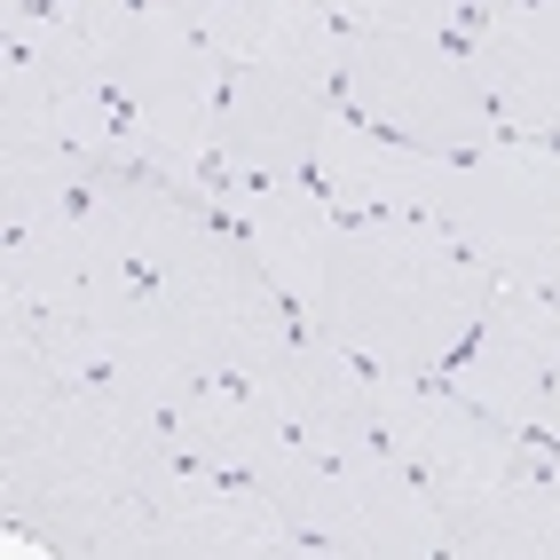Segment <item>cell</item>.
Returning <instances> with one entry per match:
<instances>
[{
    "label": "cell",
    "mask_w": 560,
    "mask_h": 560,
    "mask_svg": "<svg viewBox=\"0 0 560 560\" xmlns=\"http://www.w3.org/2000/svg\"><path fill=\"white\" fill-rule=\"evenodd\" d=\"M166 427H174V451L206 466V474H260V458H277L292 427H284V410L269 402V387L260 380H206L190 387L174 410H166Z\"/></svg>",
    "instance_id": "cell-16"
},
{
    "label": "cell",
    "mask_w": 560,
    "mask_h": 560,
    "mask_svg": "<svg viewBox=\"0 0 560 560\" xmlns=\"http://www.w3.org/2000/svg\"><path fill=\"white\" fill-rule=\"evenodd\" d=\"M324 190L340 206H371V213H442V190H451V159L442 151H419L402 135H363V127H331L324 135Z\"/></svg>",
    "instance_id": "cell-15"
},
{
    "label": "cell",
    "mask_w": 560,
    "mask_h": 560,
    "mask_svg": "<svg viewBox=\"0 0 560 560\" xmlns=\"http://www.w3.org/2000/svg\"><path fill=\"white\" fill-rule=\"evenodd\" d=\"M371 419H380V442L410 466L427 474L434 490L442 481H490L505 466L529 458V442H521V427L490 419L481 402H466L458 387L434 395L419 387L410 371H387V380H371Z\"/></svg>",
    "instance_id": "cell-8"
},
{
    "label": "cell",
    "mask_w": 560,
    "mask_h": 560,
    "mask_svg": "<svg viewBox=\"0 0 560 560\" xmlns=\"http://www.w3.org/2000/svg\"><path fill=\"white\" fill-rule=\"evenodd\" d=\"M269 402L284 410L292 442H308L316 458H355V451H380V419H371V380H363V355L340 348L331 331H292L277 348V363L260 371Z\"/></svg>",
    "instance_id": "cell-10"
},
{
    "label": "cell",
    "mask_w": 560,
    "mask_h": 560,
    "mask_svg": "<svg viewBox=\"0 0 560 560\" xmlns=\"http://www.w3.org/2000/svg\"><path fill=\"white\" fill-rule=\"evenodd\" d=\"M80 16L103 63V88L127 110L110 166H151L174 190L206 198L213 182L198 166L221 142V95H230L206 32L182 16V0H80Z\"/></svg>",
    "instance_id": "cell-3"
},
{
    "label": "cell",
    "mask_w": 560,
    "mask_h": 560,
    "mask_svg": "<svg viewBox=\"0 0 560 560\" xmlns=\"http://www.w3.org/2000/svg\"><path fill=\"white\" fill-rule=\"evenodd\" d=\"M474 80L513 127H560V0H505L474 32Z\"/></svg>",
    "instance_id": "cell-13"
},
{
    "label": "cell",
    "mask_w": 560,
    "mask_h": 560,
    "mask_svg": "<svg viewBox=\"0 0 560 560\" xmlns=\"http://www.w3.org/2000/svg\"><path fill=\"white\" fill-rule=\"evenodd\" d=\"M182 16L230 63L292 71V80H308V88L340 80V40L348 32H331V16L316 0H182Z\"/></svg>",
    "instance_id": "cell-14"
},
{
    "label": "cell",
    "mask_w": 560,
    "mask_h": 560,
    "mask_svg": "<svg viewBox=\"0 0 560 560\" xmlns=\"http://www.w3.org/2000/svg\"><path fill=\"white\" fill-rule=\"evenodd\" d=\"M340 95L371 127L419 142V151H442V159H474L498 135V103L481 95L474 63L427 40V32H348Z\"/></svg>",
    "instance_id": "cell-5"
},
{
    "label": "cell",
    "mask_w": 560,
    "mask_h": 560,
    "mask_svg": "<svg viewBox=\"0 0 560 560\" xmlns=\"http://www.w3.org/2000/svg\"><path fill=\"white\" fill-rule=\"evenodd\" d=\"M340 127V110L324 103V88L292 80V71L245 63L230 95H221V142L213 159L237 182H308L324 159V135Z\"/></svg>",
    "instance_id": "cell-9"
},
{
    "label": "cell",
    "mask_w": 560,
    "mask_h": 560,
    "mask_svg": "<svg viewBox=\"0 0 560 560\" xmlns=\"http://www.w3.org/2000/svg\"><path fill=\"white\" fill-rule=\"evenodd\" d=\"M552 371H560V301L537 284H498L474 340L451 355V387L505 427H545Z\"/></svg>",
    "instance_id": "cell-7"
},
{
    "label": "cell",
    "mask_w": 560,
    "mask_h": 560,
    "mask_svg": "<svg viewBox=\"0 0 560 560\" xmlns=\"http://www.w3.org/2000/svg\"><path fill=\"white\" fill-rule=\"evenodd\" d=\"M182 451L166 410L110 380H71L32 427H9V521L48 552H159L151 498Z\"/></svg>",
    "instance_id": "cell-1"
},
{
    "label": "cell",
    "mask_w": 560,
    "mask_h": 560,
    "mask_svg": "<svg viewBox=\"0 0 560 560\" xmlns=\"http://www.w3.org/2000/svg\"><path fill=\"white\" fill-rule=\"evenodd\" d=\"M253 490L269 498L301 545L316 552H442V505L434 481L410 474L395 451H355V458H316L308 442H284L260 458Z\"/></svg>",
    "instance_id": "cell-4"
},
{
    "label": "cell",
    "mask_w": 560,
    "mask_h": 560,
    "mask_svg": "<svg viewBox=\"0 0 560 560\" xmlns=\"http://www.w3.org/2000/svg\"><path fill=\"white\" fill-rule=\"evenodd\" d=\"M151 537L182 560H245V552H308L301 529L253 490L245 474H206L182 458L174 481L151 498Z\"/></svg>",
    "instance_id": "cell-11"
},
{
    "label": "cell",
    "mask_w": 560,
    "mask_h": 560,
    "mask_svg": "<svg viewBox=\"0 0 560 560\" xmlns=\"http://www.w3.org/2000/svg\"><path fill=\"white\" fill-rule=\"evenodd\" d=\"M103 166L110 159H88V151H24V142H9V159H0V213H9V230L71 213L95 190Z\"/></svg>",
    "instance_id": "cell-17"
},
{
    "label": "cell",
    "mask_w": 560,
    "mask_h": 560,
    "mask_svg": "<svg viewBox=\"0 0 560 560\" xmlns=\"http://www.w3.org/2000/svg\"><path fill=\"white\" fill-rule=\"evenodd\" d=\"M545 434L560 442V371H552V395H545Z\"/></svg>",
    "instance_id": "cell-19"
},
{
    "label": "cell",
    "mask_w": 560,
    "mask_h": 560,
    "mask_svg": "<svg viewBox=\"0 0 560 560\" xmlns=\"http://www.w3.org/2000/svg\"><path fill=\"white\" fill-rule=\"evenodd\" d=\"M498 277L427 213H371L355 230L331 237L324 260V331L340 348H355L380 371H410L427 380L442 371L466 340L481 308H490Z\"/></svg>",
    "instance_id": "cell-2"
},
{
    "label": "cell",
    "mask_w": 560,
    "mask_h": 560,
    "mask_svg": "<svg viewBox=\"0 0 560 560\" xmlns=\"http://www.w3.org/2000/svg\"><path fill=\"white\" fill-rule=\"evenodd\" d=\"M206 206L253 245V260L269 269V284L284 292V301L316 316V301H324V260H331L340 221H331V206L308 190V182H237L230 174L221 190H206Z\"/></svg>",
    "instance_id": "cell-12"
},
{
    "label": "cell",
    "mask_w": 560,
    "mask_h": 560,
    "mask_svg": "<svg viewBox=\"0 0 560 560\" xmlns=\"http://www.w3.org/2000/svg\"><path fill=\"white\" fill-rule=\"evenodd\" d=\"M324 16H348L355 32H427V40H442L458 16V0H316Z\"/></svg>",
    "instance_id": "cell-18"
},
{
    "label": "cell",
    "mask_w": 560,
    "mask_h": 560,
    "mask_svg": "<svg viewBox=\"0 0 560 560\" xmlns=\"http://www.w3.org/2000/svg\"><path fill=\"white\" fill-rule=\"evenodd\" d=\"M32 9H48V0H9V16H32Z\"/></svg>",
    "instance_id": "cell-20"
},
{
    "label": "cell",
    "mask_w": 560,
    "mask_h": 560,
    "mask_svg": "<svg viewBox=\"0 0 560 560\" xmlns=\"http://www.w3.org/2000/svg\"><path fill=\"white\" fill-rule=\"evenodd\" d=\"M545 474H552V490H560V451H545Z\"/></svg>",
    "instance_id": "cell-21"
},
{
    "label": "cell",
    "mask_w": 560,
    "mask_h": 560,
    "mask_svg": "<svg viewBox=\"0 0 560 560\" xmlns=\"http://www.w3.org/2000/svg\"><path fill=\"white\" fill-rule=\"evenodd\" d=\"M434 221L490 277L560 292V151L545 142H490L474 159H451Z\"/></svg>",
    "instance_id": "cell-6"
},
{
    "label": "cell",
    "mask_w": 560,
    "mask_h": 560,
    "mask_svg": "<svg viewBox=\"0 0 560 560\" xmlns=\"http://www.w3.org/2000/svg\"><path fill=\"white\" fill-rule=\"evenodd\" d=\"M481 9H505V0H481Z\"/></svg>",
    "instance_id": "cell-22"
}]
</instances>
